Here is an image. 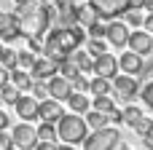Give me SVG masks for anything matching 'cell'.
<instances>
[{
	"mask_svg": "<svg viewBox=\"0 0 153 150\" xmlns=\"http://www.w3.org/2000/svg\"><path fill=\"white\" fill-rule=\"evenodd\" d=\"M129 27L126 24H121V21H110L108 27H105V38L116 46V48H124L126 43H129Z\"/></svg>",
	"mask_w": 153,
	"mask_h": 150,
	"instance_id": "cell-8",
	"label": "cell"
},
{
	"mask_svg": "<svg viewBox=\"0 0 153 150\" xmlns=\"http://www.w3.org/2000/svg\"><path fill=\"white\" fill-rule=\"evenodd\" d=\"M140 75H143V81H151L153 78V59L148 64H143V72H140Z\"/></svg>",
	"mask_w": 153,
	"mask_h": 150,
	"instance_id": "cell-38",
	"label": "cell"
},
{
	"mask_svg": "<svg viewBox=\"0 0 153 150\" xmlns=\"http://www.w3.org/2000/svg\"><path fill=\"white\" fill-rule=\"evenodd\" d=\"M118 67L126 72V75H140L143 72V59H140V54H124L121 59H118Z\"/></svg>",
	"mask_w": 153,
	"mask_h": 150,
	"instance_id": "cell-14",
	"label": "cell"
},
{
	"mask_svg": "<svg viewBox=\"0 0 153 150\" xmlns=\"http://www.w3.org/2000/svg\"><path fill=\"white\" fill-rule=\"evenodd\" d=\"M143 21H145V16H143L140 11H134V8L126 11V24H129V27H140Z\"/></svg>",
	"mask_w": 153,
	"mask_h": 150,
	"instance_id": "cell-31",
	"label": "cell"
},
{
	"mask_svg": "<svg viewBox=\"0 0 153 150\" xmlns=\"http://www.w3.org/2000/svg\"><path fill=\"white\" fill-rule=\"evenodd\" d=\"M13 107H16V113H19V118H24L27 123L38 118V99H35V97H19Z\"/></svg>",
	"mask_w": 153,
	"mask_h": 150,
	"instance_id": "cell-13",
	"label": "cell"
},
{
	"mask_svg": "<svg viewBox=\"0 0 153 150\" xmlns=\"http://www.w3.org/2000/svg\"><path fill=\"white\" fill-rule=\"evenodd\" d=\"M121 142V134L116 129H97L83 140V150H116Z\"/></svg>",
	"mask_w": 153,
	"mask_h": 150,
	"instance_id": "cell-3",
	"label": "cell"
},
{
	"mask_svg": "<svg viewBox=\"0 0 153 150\" xmlns=\"http://www.w3.org/2000/svg\"><path fill=\"white\" fill-rule=\"evenodd\" d=\"M67 102H70V110L73 113H86L89 110V97H83L81 91H73L67 97Z\"/></svg>",
	"mask_w": 153,
	"mask_h": 150,
	"instance_id": "cell-18",
	"label": "cell"
},
{
	"mask_svg": "<svg viewBox=\"0 0 153 150\" xmlns=\"http://www.w3.org/2000/svg\"><path fill=\"white\" fill-rule=\"evenodd\" d=\"M59 72H62V75H65L67 81H73L75 75H81V70H78V67H75V64H73L70 59H65V62L59 64Z\"/></svg>",
	"mask_w": 153,
	"mask_h": 150,
	"instance_id": "cell-27",
	"label": "cell"
},
{
	"mask_svg": "<svg viewBox=\"0 0 153 150\" xmlns=\"http://www.w3.org/2000/svg\"><path fill=\"white\" fill-rule=\"evenodd\" d=\"M35 150H56V148H54V142H38Z\"/></svg>",
	"mask_w": 153,
	"mask_h": 150,
	"instance_id": "cell-44",
	"label": "cell"
},
{
	"mask_svg": "<svg viewBox=\"0 0 153 150\" xmlns=\"http://www.w3.org/2000/svg\"><path fill=\"white\" fill-rule=\"evenodd\" d=\"M89 91H91L94 97H105V94H110V81L97 75L94 81H89Z\"/></svg>",
	"mask_w": 153,
	"mask_h": 150,
	"instance_id": "cell-19",
	"label": "cell"
},
{
	"mask_svg": "<svg viewBox=\"0 0 153 150\" xmlns=\"http://www.w3.org/2000/svg\"><path fill=\"white\" fill-rule=\"evenodd\" d=\"M89 5L94 8L97 19H113L134 8V0H89Z\"/></svg>",
	"mask_w": 153,
	"mask_h": 150,
	"instance_id": "cell-4",
	"label": "cell"
},
{
	"mask_svg": "<svg viewBox=\"0 0 153 150\" xmlns=\"http://www.w3.org/2000/svg\"><path fill=\"white\" fill-rule=\"evenodd\" d=\"M126 46H132V51L140 54V56H143V54H151L153 51V35L151 32H132Z\"/></svg>",
	"mask_w": 153,
	"mask_h": 150,
	"instance_id": "cell-12",
	"label": "cell"
},
{
	"mask_svg": "<svg viewBox=\"0 0 153 150\" xmlns=\"http://www.w3.org/2000/svg\"><path fill=\"white\" fill-rule=\"evenodd\" d=\"M94 110H100V113H110L113 110V97H94Z\"/></svg>",
	"mask_w": 153,
	"mask_h": 150,
	"instance_id": "cell-29",
	"label": "cell"
},
{
	"mask_svg": "<svg viewBox=\"0 0 153 150\" xmlns=\"http://www.w3.org/2000/svg\"><path fill=\"white\" fill-rule=\"evenodd\" d=\"M8 150H19V148H8Z\"/></svg>",
	"mask_w": 153,
	"mask_h": 150,
	"instance_id": "cell-51",
	"label": "cell"
},
{
	"mask_svg": "<svg viewBox=\"0 0 153 150\" xmlns=\"http://www.w3.org/2000/svg\"><path fill=\"white\" fill-rule=\"evenodd\" d=\"M8 81H11L19 91H30V89H32V75H30L27 70H19V67L11 70V78H8Z\"/></svg>",
	"mask_w": 153,
	"mask_h": 150,
	"instance_id": "cell-15",
	"label": "cell"
},
{
	"mask_svg": "<svg viewBox=\"0 0 153 150\" xmlns=\"http://www.w3.org/2000/svg\"><path fill=\"white\" fill-rule=\"evenodd\" d=\"M19 97H22V94H19V89H16L11 81H8L5 86H0V99H3L5 105H16V99H19Z\"/></svg>",
	"mask_w": 153,
	"mask_h": 150,
	"instance_id": "cell-21",
	"label": "cell"
},
{
	"mask_svg": "<svg viewBox=\"0 0 153 150\" xmlns=\"http://www.w3.org/2000/svg\"><path fill=\"white\" fill-rule=\"evenodd\" d=\"M94 72L100 75V78H113L116 72H118V59H113V54H100V56H94Z\"/></svg>",
	"mask_w": 153,
	"mask_h": 150,
	"instance_id": "cell-9",
	"label": "cell"
},
{
	"mask_svg": "<svg viewBox=\"0 0 153 150\" xmlns=\"http://www.w3.org/2000/svg\"><path fill=\"white\" fill-rule=\"evenodd\" d=\"M70 94H73V86H70V81H67L65 75L48 78V97H54L56 102H62V99H67Z\"/></svg>",
	"mask_w": 153,
	"mask_h": 150,
	"instance_id": "cell-10",
	"label": "cell"
},
{
	"mask_svg": "<svg viewBox=\"0 0 153 150\" xmlns=\"http://www.w3.org/2000/svg\"><path fill=\"white\" fill-rule=\"evenodd\" d=\"M59 72V67L51 62V59H35V64H32V70H30V75H32V81H48V78H54Z\"/></svg>",
	"mask_w": 153,
	"mask_h": 150,
	"instance_id": "cell-11",
	"label": "cell"
},
{
	"mask_svg": "<svg viewBox=\"0 0 153 150\" xmlns=\"http://www.w3.org/2000/svg\"><path fill=\"white\" fill-rule=\"evenodd\" d=\"M83 40H86V32H83L81 24L67 27V30H54L51 35H46L43 54H46V59H51V62L59 67L73 51H78V46H81Z\"/></svg>",
	"mask_w": 153,
	"mask_h": 150,
	"instance_id": "cell-1",
	"label": "cell"
},
{
	"mask_svg": "<svg viewBox=\"0 0 153 150\" xmlns=\"http://www.w3.org/2000/svg\"><path fill=\"white\" fill-rule=\"evenodd\" d=\"M89 54H105V43L100 40V38H91V43H89Z\"/></svg>",
	"mask_w": 153,
	"mask_h": 150,
	"instance_id": "cell-36",
	"label": "cell"
},
{
	"mask_svg": "<svg viewBox=\"0 0 153 150\" xmlns=\"http://www.w3.org/2000/svg\"><path fill=\"white\" fill-rule=\"evenodd\" d=\"M54 8H56L59 13H75V11H78L75 0H56V3H54Z\"/></svg>",
	"mask_w": 153,
	"mask_h": 150,
	"instance_id": "cell-30",
	"label": "cell"
},
{
	"mask_svg": "<svg viewBox=\"0 0 153 150\" xmlns=\"http://www.w3.org/2000/svg\"><path fill=\"white\" fill-rule=\"evenodd\" d=\"M108 123H110L108 113H100V110H91V113H89V118H86V126H91L94 132H97V129H105Z\"/></svg>",
	"mask_w": 153,
	"mask_h": 150,
	"instance_id": "cell-20",
	"label": "cell"
},
{
	"mask_svg": "<svg viewBox=\"0 0 153 150\" xmlns=\"http://www.w3.org/2000/svg\"><path fill=\"white\" fill-rule=\"evenodd\" d=\"M8 148H13V142H11V137L5 132H0V150H8Z\"/></svg>",
	"mask_w": 153,
	"mask_h": 150,
	"instance_id": "cell-39",
	"label": "cell"
},
{
	"mask_svg": "<svg viewBox=\"0 0 153 150\" xmlns=\"http://www.w3.org/2000/svg\"><path fill=\"white\" fill-rule=\"evenodd\" d=\"M0 51H3V43H0Z\"/></svg>",
	"mask_w": 153,
	"mask_h": 150,
	"instance_id": "cell-52",
	"label": "cell"
},
{
	"mask_svg": "<svg viewBox=\"0 0 153 150\" xmlns=\"http://www.w3.org/2000/svg\"><path fill=\"white\" fill-rule=\"evenodd\" d=\"M0 67H5L8 72H11V70H16V51L3 48V51H0Z\"/></svg>",
	"mask_w": 153,
	"mask_h": 150,
	"instance_id": "cell-25",
	"label": "cell"
},
{
	"mask_svg": "<svg viewBox=\"0 0 153 150\" xmlns=\"http://www.w3.org/2000/svg\"><path fill=\"white\" fill-rule=\"evenodd\" d=\"M105 27L108 24H102V21H91L89 24V35L91 38H105Z\"/></svg>",
	"mask_w": 153,
	"mask_h": 150,
	"instance_id": "cell-33",
	"label": "cell"
},
{
	"mask_svg": "<svg viewBox=\"0 0 153 150\" xmlns=\"http://www.w3.org/2000/svg\"><path fill=\"white\" fill-rule=\"evenodd\" d=\"M140 118H143V113H140L137 107H126V110H124V121H126L129 126H134Z\"/></svg>",
	"mask_w": 153,
	"mask_h": 150,
	"instance_id": "cell-32",
	"label": "cell"
},
{
	"mask_svg": "<svg viewBox=\"0 0 153 150\" xmlns=\"http://www.w3.org/2000/svg\"><path fill=\"white\" fill-rule=\"evenodd\" d=\"M8 78H11V72H8L5 67H0V86H5V83H8Z\"/></svg>",
	"mask_w": 153,
	"mask_h": 150,
	"instance_id": "cell-43",
	"label": "cell"
},
{
	"mask_svg": "<svg viewBox=\"0 0 153 150\" xmlns=\"http://www.w3.org/2000/svg\"><path fill=\"white\" fill-rule=\"evenodd\" d=\"M140 97H143V102L153 110V78H151V81H143V86H140Z\"/></svg>",
	"mask_w": 153,
	"mask_h": 150,
	"instance_id": "cell-26",
	"label": "cell"
},
{
	"mask_svg": "<svg viewBox=\"0 0 153 150\" xmlns=\"http://www.w3.org/2000/svg\"><path fill=\"white\" fill-rule=\"evenodd\" d=\"M56 137L65 140L67 145H78L83 142L89 134H86V121L78 118V115H62L59 123H56Z\"/></svg>",
	"mask_w": 153,
	"mask_h": 150,
	"instance_id": "cell-2",
	"label": "cell"
},
{
	"mask_svg": "<svg viewBox=\"0 0 153 150\" xmlns=\"http://www.w3.org/2000/svg\"><path fill=\"white\" fill-rule=\"evenodd\" d=\"M75 16H78V24H81V27H89L91 21H97V13H94L91 5H81V8L75 11Z\"/></svg>",
	"mask_w": 153,
	"mask_h": 150,
	"instance_id": "cell-22",
	"label": "cell"
},
{
	"mask_svg": "<svg viewBox=\"0 0 153 150\" xmlns=\"http://www.w3.org/2000/svg\"><path fill=\"white\" fill-rule=\"evenodd\" d=\"M56 150H75V145H67L65 142V145H56Z\"/></svg>",
	"mask_w": 153,
	"mask_h": 150,
	"instance_id": "cell-47",
	"label": "cell"
},
{
	"mask_svg": "<svg viewBox=\"0 0 153 150\" xmlns=\"http://www.w3.org/2000/svg\"><path fill=\"white\" fill-rule=\"evenodd\" d=\"M0 102H3V99H0Z\"/></svg>",
	"mask_w": 153,
	"mask_h": 150,
	"instance_id": "cell-54",
	"label": "cell"
},
{
	"mask_svg": "<svg viewBox=\"0 0 153 150\" xmlns=\"http://www.w3.org/2000/svg\"><path fill=\"white\" fill-rule=\"evenodd\" d=\"M35 132H38V142H54V140H56V129H54V123H40Z\"/></svg>",
	"mask_w": 153,
	"mask_h": 150,
	"instance_id": "cell-24",
	"label": "cell"
},
{
	"mask_svg": "<svg viewBox=\"0 0 153 150\" xmlns=\"http://www.w3.org/2000/svg\"><path fill=\"white\" fill-rule=\"evenodd\" d=\"M140 8H145V11L153 13V0H140Z\"/></svg>",
	"mask_w": 153,
	"mask_h": 150,
	"instance_id": "cell-46",
	"label": "cell"
},
{
	"mask_svg": "<svg viewBox=\"0 0 153 150\" xmlns=\"http://www.w3.org/2000/svg\"><path fill=\"white\" fill-rule=\"evenodd\" d=\"M67 59H70V62H73V64H75L81 72H83V70H94V62H91V56H89V54H83V51H73Z\"/></svg>",
	"mask_w": 153,
	"mask_h": 150,
	"instance_id": "cell-17",
	"label": "cell"
},
{
	"mask_svg": "<svg viewBox=\"0 0 153 150\" xmlns=\"http://www.w3.org/2000/svg\"><path fill=\"white\" fill-rule=\"evenodd\" d=\"M108 118H110V123H113V126L124 123V113H121V110H116V107H113V110L108 113Z\"/></svg>",
	"mask_w": 153,
	"mask_h": 150,
	"instance_id": "cell-37",
	"label": "cell"
},
{
	"mask_svg": "<svg viewBox=\"0 0 153 150\" xmlns=\"http://www.w3.org/2000/svg\"><path fill=\"white\" fill-rule=\"evenodd\" d=\"M32 97L35 99H48V83H43V81H32Z\"/></svg>",
	"mask_w": 153,
	"mask_h": 150,
	"instance_id": "cell-28",
	"label": "cell"
},
{
	"mask_svg": "<svg viewBox=\"0 0 153 150\" xmlns=\"http://www.w3.org/2000/svg\"><path fill=\"white\" fill-rule=\"evenodd\" d=\"M40 3H43V5H48V3H51V0H40Z\"/></svg>",
	"mask_w": 153,
	"mask_h": 150,
	"instance_id": "cell-49",
	"label": "cell"
},
{
	"mask_svg": "<svg viewBox=\"0 0 153 150\" xmlns=\"http://www.w3.org/2000/svg\"><path fill=\"white\" fill-rule=\"evenodd\" d=\"M143 27H145V32H151V35H153V13H151V16H145Z\"/></svg>",
	"mask_w": 153,
	"mask_h": 150,
	"instance_id": "cell-42",
	"label": "cell"
},
{
	"mask_svg": "<svg viewBox=\"0 0 153 150\" xmlns=\"http://www.w3.org/2000/svg\"><path fill=\"white\" fill-rule=\"evenodd\" d=\"M113 86L118 91V99H124V102H132L140 94V83H137L134 75H116L113 78Z\"/></svg>",
	"mask_w": 153,
	"mask_h": 150,
	"instance_id": "cell-6",
	"label": "cell"
},
{
	"mask_svg": "<svg viewBox=\"0 0 153 150\" xmlns=\"http://www.w3.org/2000/svg\"><path fill=\"white\" fill-rule=\"evenodd\" d=\"M30 3H35V0H16V5H30Z\"/></svg>",
	"mask_w": 153,
	"mask_h": 150,
	"instance_id": "cell-48",
	"label": "cell"
},
{
	"mask_svg": "<svg viewBox=\"0 0 153 150\" xmlns=\"http://www.w3.org/2000/svg\"><path fill=\"white\" fill-rule=\"evenodd\" d=\"M70 86H75V91H89V78H83V75H75V78L70 81Z\"/></svg>",
	"mask_w": 153,
	"mask_h": 150,
	"instance_id": "cell-35",
	"label": "cell"
},
{
	"mask_svg": "<svg viewBox=\"0 0 153 150\" xmlns=\"http://www.w3.org/2000/svg\"><path fill=\"white\" fill-rule=\"evenodd\" d=\"M132 129H134L140 137H143V134H148V132H151V118H145V115H143V118H140V121H137Z\"/></svg>",
	"mask_w": 153,
	"mask_h": 150,
	"instance_id": "cell-34",
	"label": "cell"
},
{
	"mask_svg": "<svg viewBox=\"0 0 153 150\" xmlns=\"http://www.w3.org/2000/svg\"><path fill=\"white\" fill-rule=\"evenodd\" d=\"M62 115H65V110H62V105H59L56 99H43V102H38V118H40L43 123H59Z\"/></svg>",
	"mask_w": 153,
	"mask_h": 150,
	"instance_id": "cell-7",
	"label": "cell"
},
{
	"mask_svg": "<svg viewBox=\"0 0 153 150\" xmlns=\"http://www.w3.org/2000/svg\"><path fill=\"white\" fill-rule=\"evenodd\" d=\"M151 126H153V118H151Z\"/></svg>",
	"mask_w": 153,
	"mask_h": 150,
	"instance_id": "cell-53",
	"label": "cell"
},
{
	"mask_svg": "<svg viewBox=\"0 0 153 150\" xmlns=\"http://www.w3.org/2000/svg\"><path fill=\"white\" fill-rule=\"evenodd\" d=\"M11 21H16V13H3L0 11V27L3 24H11Z\"/></svg>",
	"mask_w": 153,
	"mask_h": 150,
	"instance_id": "cell-40",
	"label": "cell"
},
{
	"mask_svg": "<svg viewBox=\"0 0 153 150\" xmlns=\"http://www.w3.org/2000/svg\"><path fill=\"white\" fill-rule=\"evenodd\" d=\"M32 64H35V54L27 48V51H16V67L19 70H32Z\"/></svg>",
	"mask_w": 153,
	"mask_h": 150,
	"instance_id": "cell-23",
	"label": "cell"
},
{
	"mask_svg": "<svg viewBox=\"0 0 153 150\" xmlns=\"http://www.w3.org/2000/svg\"><path fill=\"white\" fill-rule=\"evenodd\" d=\"M143 142H145V148H148V150H153V126H151L148 134H143Z\"/></svg>",
	"mask_w": 153,
	"mask_h": 150,
	"instance_id": "cell-41",
	"label": "cell"
},
{
	"mask_svg": "<svg viewBox=\"0 0 153 150\" xmlns=\"http://www.w3.org/2000/svg\"><path fill=\"white\" fill-rule=\"evenodd\" d=\"M121 150H132V148H121Z\"/></svg>",
	"mask_w": 153,
	"mask_h": 150,
	"instance_id": "cell-50",
	"label": "cell"
},
{
	"mask_svg": "<svg viewBox=\"0 0 153 150\" xmlns=\"http://www.w3.org/2000/svg\"><path fill=\"white\" fill-rule=\"evenodd\" d=\"M5 129H8V115L0 110V132H5Z\"/></svg>",
	"mask_w": 153,
	"mask_h": 150,
	"instance_id": "cell-45",
	"label": "cell"
},
{
	"mask_svg": "<svg viewBox=\"0 0 153 150\" xmlns=\"http://www.w3.org/2000/svg\"><path fill=\"white\" fill-rule=\"evenodd\" d=\"M22 38V30H19V19L11 21V24H3L0 27V43H13Z\"/></svg>",
	"mask_w": 153,
	"mask_h": 150,
	"instance_id": "cell-16",
	"label": "cell"
},
{
	"mask_svg": "<svg viewBox=\"0 0 153 150\" xmlns=\"http://www.w3.org/2000/svg\"><path fill=\"white\" fill-rule=\"evenodd\" d=\"M11 142H13V148H19V150H35V145H38V132L30 123H19L13 129V134H11Z\"/></svg>",
	"mask_w": 153,
	"mask_h": 150,
	"instance_id": "cell-5",
	"label": "cell"
}]
</instances>
